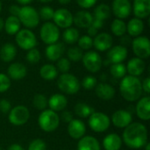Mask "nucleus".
Listing matches in <instances>:
<instances>
[{
	"instance_id": "obj_1",
	"label": "nucleus",
	"mask_w": 150,
	"mask_h": 150,
	"mask_svg": "<svg viewBox=\"0 0 150 150\" xmlns=\"http://www.w3.org/2000/svg\"><path fill=\"white\" fill-rule=\"evenodd\" d=\"M121 139L122 142L130 149H142L149 142L148 129L142 123L132 122L124 129Z\"/></svg>"
},
{
	"instance_id": "obj_2",
	"label": "nucleus",
	"mask_w": 150,
	"mask_h": 150,
	"mask_svg": "<svg viewBox=\"0 0 150 150\" xmlns=\"http://www.w3.org/2000/svg\"><path fill=\"white\" fill-rule=\"evenodd\" d=\"M120 91L125 100L128 102L138 101L142 94V82L137 76H125L120 81Z\"/></svg>"
},
{
	"instance_id": "obj_3",
	"label": "nucleus",
	"mask_w": 150,
	"mask_h": 150,
	"mask_svg": "<svg viewBox=\"0 0 150 150\" xmlns=\"http://www.w3.org/2000/svg\"><path fill=\"white\" fill-rule=\"evenodd\" d=\"M38 124L40 129L47 133H52L55 131L60 125V117L57 112L46 109L41 111L38 118Z\"/></svg>"
},
{
	"instance_id": "obj_4",
	"label": "nucleus",
	"mask_w": 150,
	"mask_h": 150,
	"mask_svg": "<svg viewBox=\"0 0 150 150\" xmlns=\"http://www.w3.org/2000/svg\"><path fill=\"white\" fill-rule=\"evenodd\" d=\"M57 86L59 90L68 95L76 94L81 88L78 78L69 73L62 74L57 80Z\"/></svg>"
},
{
	"instance_id": "obj_5",
	"label": "nucleus",
	"mask_w": 150,
	"mask_h": 150,
	"mask_svg": "<svg viewBox=\"0 0 150 150\" xmlns=\"http://www.w3.org/2000/svg\"><path fill=\"white\" fill-rule=\"evenodd\" d=\"M88 124L90 128L95 133H104L111 126V120L104 112H94L90 117L88 120Z\"/></svg>"
},
{
	"instance_id": "obj_6",
	"label": "nucleus",
	"mask_w": 150,
	"mask_h": 150,
	"mask_svg": "<svg viewBox=\"0 0 150 150\" xmlns=\"http://www.w3.org/2000/svg\"><path fill=\"white\" fill-rule=\"evenodd\" d=\"M18 18L21 24L27 28H35L40 23V16L38 11L31 6H23L20 8Z\"/></svg>"
},
{
	"instance_id": "obj_7",
	"label": "nucleus",
	"mask_w": 150,
	"mask_h": 150,
	"mask_svg": "<svg viewBox=\"0 0 150 150\" xmlns=\"http://www.w3.org/2000/svg\"><path fill=\"white\" fill-rule=\"evenodd\" d=\"M30 118V112L25 105H19L11 109L8 113L9 122L16 127L25 125Z\"/></svg>"
},
{
	"instance_id": "obj_8",
	"label": "nucleus",
	"mask_w": 150,
	"mask_h": 150,
	"mask_svg": "<svg viewBox=\"0 0 150 150\" xmlns=\"http://www.w3.org/2000/svg\"><path fill=\"white\" fill-rule=\"evenodd\" d=\"M16 42L18 46L23 50H30L34 48L37 45V39L35 34L28 28L21 29L16 33Z\"/></svg>"
},
{
	"instance_id": "obj_9",
	"label": "nucleus",
	"mask_w": 150,
	"mask_h": 150,
	"mask_svg": "<svg viewBox=\"0 0 150 150\" xmlns=\"http://www.w3.org/2000/svg\"><path fill=\"white\" fill-rule=\"evenodd\" d=\"M40 39L45 44L50 45L58 41L60 38L59 27L52 22H45L40 28Z\"/></svg>"
},
{
	"instance_id": "obj_10",
	"label": "nucleus",
	"mask_w": 150,
	"mask_h": 150,
	"mask_svg": "<svg viewBox=\"0 0 150 150\" xmlns=\"http://www.w3.org/2000/svg\"><path fill=\"white\" fill-rule=\"evenodd\" d=\"M82 61L84 68L91 73L98 72L103 65V60L100 54L95 51H88L83 54Z\"/></svg>"
},
{
	"instance_id": "obj_11",
	"label": "nucleus",
	"mask_w": 150,
	"mask_h": 150,
	"mask_svg": "<svg viewBox=\"0 0 150 150\" xmlns=\"http://www.w3.org/2000/svg\"><path fill=\"white\" fill-rule=\"evenodd\" d=\"M132 47L136 57L147 59L150 55V41L148 37L138 36L132 41Z\"/></svg>"
},
{
	"instance_id": "obj_12",
	"label": "nucleus",
	"mask_w": 150,
	"mask_h": 150,
	"mask_svg": "<svg viewBox=\"0 0 150 150\" xmlns=\"http://www.w3.org/2000/svg\"><path fill=\"white\" fill-rule=\"evenodd\" d=\"M53 19L54 25L61 28L66 29L68 27H70L73 24V15L66 8H60L54 11Z\"/></svg>"
},
{
	"instance_id": "obj_13",
	"label": "nucleus",
	"mask_w": 150,
	"mask_h": 150,
	"mask_svg": "<svg viewBox=\"0 0 150 150\" xmlns=\"http://www.w3.org/2000/svg\"><path fill=\"white\" fill-rule=\"evenodd\" d=\"M111 123L118 128H126L128 125L133 122V116L129 111L118 110L112 113Z\"/></svg>"
},
{
	"instance_id": "obj_14",
	"label": "nucleus",
	"mask_w": 150,
	"mask_h": 150,
	"mask_svg": "<svg viewBox=\"0 0 150 150\" xmlns=\"http://www.w3.org/2000/svg\"><path fill=\"white\" fill-rule=\"evenodd\" d=\"M112 11L118 18H127L131 14L132 5L129 0H113Z\"/></svg>"
},
{
	"instance_id": "obj_15",
	"label": "nucleus",
	"mask_w": 150,
	"mask_h": 150,
	"mask_svg": "<svg viewBox=\"0 0 150 150\" xmlns=\"http://www.w3.org/2000/svg\"><path fill=\"white\" fill-rule=\"evenodd\" d=\"M127 48L122 45H118L111 47L107 53V60L110 63H122L127 57Z\"/></svg>"
},
{
	"instance_id": "obj_16",
	"label": "nucleus",
	"mask_w": 150,
	"mask_h": 150,
	"mask_svg": "<svg viewBox=\"0 0 150 150\" xmlns=\"http://www.w3.org/2000/svg\"><path fill=\"white\" fill-rule=\"evenodd\" d=\"M86 126L83 121L79 119H73L69 123H68V134L75 140H80L85 135Z\"/></svg>"
},
{
	"instance_id": "obj_17",
	"label": "nucleus",
	"mask_w": 150,
	"mask_h": 150,
	"mask_svg": "<svg viewBox=\"0 0 150 150\" xmlns=\"http://www.w3.org/2000/svg\"><path fill=\"white\" fill-rule=\"evenodd\" d=\"M135 112L137 117L144 121H148L150 119V98L149 96L140 98L135 107Z\"/></svg>"
},
{
	"instance_id": "obj_18",
	"label": "nucleus",
	"mask_w": 150,
	"mask_h": 150,
	"mask_svg": "<svg viewBox=\"0 0 150 150\" xmlns=\"http://www.w3.org/2000/svg\"><path fill=\"white\" fill-rule=\"evenodd\" d=\"M112 37L107 33H98L93 40V46L98 51L104 52L112 47Z\"/></svg>"
},
{
	"instance_id": "obj_19",
	"label": "nucleus",
	"mask_w": 150,
	"mask_h": 150,
	"mask_svg": "<svg viewBox=\"0 0 150 150\" xmlns=\"http://www.w3.org/2000/svg\"><path fill=\"white\" fill-rule=\"evenodd\" d=\"M68 105V99L63 94L55 93L47 99V106L50 110L57 112L64 111Z\"/></svg>"
},
{
	"instance_id": "obj_20",
	"label": "nucleus",
	"mask_w": 150,
	"mask_h": 150,
	"mask_svg": "<svg viewBox=\"0 0 150 150\" xmlns=\"http://www.w3.org/2000/svg\"><path fill=\"white\" fill-rule=\"evenodd\" d=\"M7 74L10 79L18 81L25 77L27 74V69L24 64L20 62H13L8 67Z\"/></svg>"
},
{
	"instance_id": "obj_21",
	"label": "nucleus",
	"mask_w": 150,
	"mask_h": 150,
	"mask_svg": "<svg viewBox=\"0 0 150 150\" xmlns=\"http://www.w3.org/2000/svg\"><path fill=\"white\" fill-rule=\"evenodd\" d=\"M145 67L146 65H145L144 61L138 57H134L129 60V62H127V65L126 66L127 72L129 73V76H137V77L144 72Z\"/></svg>"
},
{
	"instance_id": "obj_22",
	"label": "nucleus",
	"mask_w": 150,
	"mask_h": 150,
	"mask_svg": "<svg viewBox=\"0 0 150 150\" xmlns=\"http://www.w3.org/2000/svg\"><path fill=\"white\" fill-rule=\"evenodd\" d=\"M133 11L135 17L140 19L149 17L150 14V0H134Z\"/></svg>"
},
{
	"instance_id": "obj_23",
	"label": "nucleus",
	"mask_w": 150,
	"mask_h": 150,
	"mask_svg": "<svg viewBox=\"0 0 150 150\" xmlns=\"http://www.w3.org/2000/svg\"><path fill=\"white\" fill-rule=\"evenodd\" d=\"M65 47L62 42H55L54 44H50L46 48V56L51 62H56L60 58H62L64 54Z\"/></svg>"
},
{
	"instance_id": "obj_24",
	"label": "nucleus",
	"mask_w": 150,
	"mask_h": 150,
	"mask_svg": "<svg viewBox=\"0 0 150 150\" xmlns=\"http://www.w3.org/2000/svg\"><path fill=\"white\" fill-rule=\"evenodd\" d=\"M97 97L102 100H111L115 96V89L106 83H100L95 87Z\"/></svg>"
},
{
	"instance_id": "obj_25",
	"label": "nucleus",
	"mask_w": 150,
	"mask_h": 150,
	"mask_svg": "<svg viewBox=\"0 0 150 150\" xmlns=\"http://www.w3.org/2000/svg\"><path fill=\"white\" fill-rule=\"evenodd\" d=\"M93 16L87 11H79L73 17V23L80 28H88L92 22Z\"/></svg>"
},
{
	"instance_id": "obj_26",
	"label": "nucleus",
	"mask_w": 150,
	"mask_h": 150,
	"mask_svg": "<svg viewBox=\"0 0 150 150\" xmlns=\"http://www.w3.org/2000/svg\"><path fill=\"white\" fill-rule=\"evenodd\" d=\"M77 150H101V146L95 137L84 135L77 143Z\"/></svg>"
},
{
	"instance_id": "obj_27",
	"label": "nucleus",
	"mask_w": 150,
	"mask_h": 150,
	"mask_svg": "<svg viewBox=\"0 0 150 150\" xmlns=\"http://www.w3.org/2000/svg\"><path fill=\"white\" fill-rule=\"evenodd\" d=\"M122 142V139L118 134H109L103 140V148L105 150H120Z\"/></svg>"
},
{
	"instance_id": "obj_28",
	"label": "nucleus",
	"mask_w": 150,
	"mask_h": 150,
	"mask_svg": "<svg viewBox=\"0 0 150 150\" xmlns=\"http://www.w3.org/2000/svg\"><path fill=\"white\" fill-rule=\"evenodd\" d=\"M144 30V23L138 18H132L127 25V32L130 36L138 37Z\"/></svg>"
},
{
	"instance_id": "obj_29",
	"label": "nucleus",
	"mask_w": 150,
	"mask_h": 150,
	"mask_svg": "<svg viewBox=\"0 0 150 150\" xmlns=\"http://www.w3.org/2000/svg\"><path fill=\"white\" fill-rule=\"evenodd\" d=\"M16 54V47L11 43H5L0 49V59L4 62H10L13 61Z\"/></svg>"
},
{
	"instance_id": "obj_30",
	"label": "nucleus",
	"mask_w": 150,
	"mask_h": 150,
	"mask_svg": "<svg viewBox=\"0 0 150 150\" xmlns=\"http://www.w3.org/2000/svg\"><path fill=\"white\" fill-rule=\"evenodd\" d=\"M20 25H21V23L18 18L11 15L4 21V28L8 34L13 35V34H16L20 30Z\"/></svg>"
},
{
	"instance_id": "obj_31",
	"label": "nucleus",
	"mask_w": 150,
	"mask_h": 150,
	"mask_svg": "<svg viewBox=\"0 0 150 150\" xmlns=\"http://www.w3.org/2000/svg\"><path fill=\"white\" fill-rule=\"evenodd\" d=\"M40 76L47 81H51L58 76V70L52 64H45L40 69Z\"/></svg>"
},
{
	"instance_id": "obj_32",
	"label": "nucleus",
	"mask_w": 150,
	"mask_h": 150,
	"mask_svg": "<svg viewBox=\"0 0 150 150\" xmlns=\"http://www.w3.org/2000/svg\"><path fill=\"white\" fill-rule=\"evenodd\" d=\"M75 113L76 116L82 118V119H87L89 118L95 111L92 106H91L88 104L79 102L75 105Z\"/></svg>"
},
{
	"instance_id": "obj_33",
	"label": "nucleus",
	"mask_w": 150,
	"mask_h": 150,
	"mask_svg": "<svg viewBox=\"0 0 150 150\" xmlns=\"http://www.w3.org/2000/svg\"><path fill=\"white\" fill-rule=\"evenodd\" d=\"M62 37H63V40L67 44H74V43L77 42L80 35H79V32L76 28L70 26V27L66 28V30L63 32Z\"/></svg>"
},
{
	"instance_id": "obj_34",
	"label": "nucleus",
	"mask_w": 150,
	"mask_h": 150,
	"mask_svg": "<svg viewBox=\"0 0 150 150\" xmlns=\"http://www.w3.org/2000/svg\"><path fill=\"white\" fill-rule=\"evenodd\" d=\"M111 30L114 35L118 37H121L125 35L127 32V25L122 19L116 18L112 21L111 25Z\"/></svg>"
},
{
	"instance_id": "obj_35",
	"label": "nucleus",
	"mask_w": 150,
	"mask_h": 150,
	"mask_svg": "<svg viewBox=\"0 0 150 150\" xmlns=\"http://www.w3.org/2000/svg\"><path fill=\"white\" fill-rule=\"evenodd\" d=\"M111 15V8L106 4H98L94 10V18L104 20L108 18Z\"/></svg>"
},
{
	"instance_id": "obj_36",
	"label": "nucleus",
	"mask_w": 150,
	"mask_h": 150,
	"mask_svg": "<svg viewBox=\"0 0 150 150\" xmlns=\"http://www.w3.org/2000/svg\"><path fill=\"white\" fill-rule=\"evenodd\" d=\"M111 75L117 79H122L127 74V68L123 63H114L110 67Z\"/></svg>"
},
{
	"instance_id": "obj_37",
	"label": "nucleus",
	"mask_w": 150,
	"mask_h": 150,
	"mask_svg": "<svg viewBox=\"0 0 150 150\" xmlns=\"http://www.w3.org/2000/svg\"><path fill=\"white\" fill-rule=\"evenodd\" d=\"M33 105L35 109L39 111H44L47 107V98L43 94H36L33 98Z\"/></svg>"
},
{
	"instance_id": "obj_38",
	"label": "nucleus",
	"mask_w": 150,
	"mask_h": 150,
	"mask_svg": "<svg viewBox=\"0 0 150 150\" xmlns=\"http://www.w3.org/2000/svg\"><path fill=\"white\" fill-rule=\"evenodd\" d=\"M67 55H68V59L69 61L77 62L82 60L83 53V50L79 47H72L69 48V50L67 52Z\"/></svg>"
},
{
	"instance_id": "obj_39",
	"label": "nucleus",
	"mask_w": 150,
	"mask_h": 150,
	"mask_svg": "<svg viewBox=\"0 0 150 150\" xmlns=\"http://www.w3.org/2000/svg\"><path fill=\"white\" fill-rule=\"evenodd\" d=\"M77 43L78 47L82 50H89L93 46V39L88 35H83L82 37H79Z\"/></svg>"
},
{
	"instance_id": "obj_40",
	"label": "nucleus",
	"mask_w": 150,
	"mask_h": 150,
	"mask_svg": "<svg viewBox=\"0 0 150 150\" xmlns=\"http://www.w3.org/2000/svg\"><path fill=\"white\" fill-rule=\"evenodd\" d=\"M70 61L68 58H64L62 57L57 61L56 63V69L58 71H60L61 73L64 74V73H68L70 69Z\"/></svg>"
},
{
	"instance_id": "obj_41",
	"label": "nucleus",
	"mask_w": 150,
	"mask_h": 150,
	"mask_svg": "<svg viewBox=\"0 0 150 150\" xmlns=\"http://www.w3.org/2000/svg\"><path fill=\"white\" fill-rule=\"evenodd\" d=\"M40 53L37 48H32L28 50L26 54V61L31 64H36L40 60Z\"/></svg>"
},
{
	"instance_id": "obj_42",
	"label": "nucleus",
	"mask_w": 150,
	"mask_h": 150,
	"mask_svg": "<svg viewBox=\"0 0 150 150\" xmlns=\"http://www.w3.org/2000/svg\"><path fill=\"white\" fill-rule=\"evenodd\" d=\"M97 84H98L97 78L92 76H87L83 77V79L82 81V87L84 90H88V91L95 89Z\"/></svg>"
},
{
	"instance_id": "obj_43",
	"label": "nucleus",
	"mask_w": 150,
	"mask_h": 150,
	"mask_svg": "<svg viewBox=\"0 0 150 150\" xmlns=\"http://www.w3.org/2000/svg\"><path fill=\"white\" fill-rule=\"evenodd\" d=\"M27 150H47V144L42 139H34L29 143Z\"/></svg>"
},
{
	"instance_id": "obj_44",
	"label": "nucleus",
	"mask_w": 150,
	"mask_h": 150,
	"mask_svg": "<svg viewBox=\"0 0 150 150\" xmlns=\"http://www.w3.org/2000/svg\"><path fill=\"white\" fill-rule=\"evenodd\" d=\"M11 79L10 77L3 73H0V93L7 91L11 87Z\"/></svg>"
},
{
	"instance_id": "obj_45",
	"label": "nucleus",
	"mask_w": 150,
	"mask_h": 150,
	"mask_svg": "<svg viewBox=\"0 0 150 150\" xmlns=\"http://www.w3.org/2000/svg\"><path fill=\"white\" fill-rule=\"evenodd\" d=\"M54 11L51 8V7H48V6H44L42 7L40 10V12H39V16L40 18H41L43 20H50L53 18V16H54Z\"/></svg>"
},
{
	"instance_id": "obj_46",
	"label": "nucleus",
	"mask_w": 150,
	"mask_h": 150,
	"mask_svg": "<svg viewBox=\"0 0 150 150\" xmlns=\"http://www.w3.org/2000/svg\"><path fill=\"white\" fill-rule=\"evenodd\" d=\"M11 109V105L9 102V100L5 99V98H2L0 99V112L2 113H9V112Z\"/></svg>"
},
{
	"instance_id": "obj_47",
	"label": "nucleus",
	"mask_w": 150,
	"mask_h": 150,
	"mask_svg": "<svg viewBox=\"0 0 150 150\" xmlns=\"http://www.w3.org/2000/svg\"><path fill=\"white\" fill-rule=\"evenodd\" d=\"M98 0H76V3L78 4V5L83 9H88L92 7Z\"/></svg>"
},
{
	"instance_id": "obj_48",
	"label": "nucleus",
	"mask_w": 150,
	"mask_h": 150,
	"mask_svg": "<svg viewBox=\"0 0 150 150\" xmlns=\"http://www.w3.org/2000/svg\"><path fill=\"white\" fill-rule=\"evenodd\" d=\"M73 113L69 111H63L62 113V120L65 123H69L73 120Z\"/></svg>"
},
{
	"instance_id": "obj_49",
	"label": "nucleus",
	"mask_w": 150,
	"mask_h": 150,
	"mask_svg": "<svg viewBox=\"0 0 150 150\" xmlns=\"http://www.w3.org/2000/svg\"><path fill=\"white\" fill-rule=\"evenodd\" d=\"M142 91H144L146 94L150 93V77H146L143 82L142 83Z\"/></svg>"
},
{
	"instance_id": "obj_50",
	"label": "nucleus",
	"mask_w": 150,
	"mask_h": 150,
	"mask_svg": "<svg viewBox=\"0 0 150 150\" xmlns=\"http://www.w3.org/2000/svg\"><path fill=\"white\" fill-rule=\"evenodd\" d=\"M93 27H95L96 29H100L104 26V20H101L99 18H94L93 17V19H92V22H91V25Z\"/></svg>"
},
{
	"instance_id": "obj_51",
	"label": "nucleus",
	"mask_w": 150,
	"mask_h": 150,
	"mask_svg": "<svg viewBox=\"0 0 150 150\" xmlns=\"http://www.w3.org/2000/svg\"><path fill=\"white\" fill-rule=\"evenodd\" d=\"M19 11H20V7H18V6L16 5V4H12V5H11L10 8H9V11H10V13L11 14V16L18 17V13H19Z\"/></svg>"
},
{
	"instance_id": "obj_52",
	"label": "nucleus",
	"mask_w": 150,
	"mask_h": 150,
	"mask_svg": "<svg viewBox=\"0 0 150 150\" xmlns=\"http://www.w3.org/2000/svg\"><path fill=\"white\" fill-rule=\"evenodd\" d=\"M87 33H88V36H90V37H95L97 34H98V29H96L95 27H93L92 25H90L88 28H87Z\"/></svg>"
},
{
	"instance_id": "obj_53",
	"label": "nucleus",
	"mask_w": 150,
	"mask_h": 150,
	"mask_svg": "<svg viewBox=\"0 0 150 150\" xmlns=\"http://www.w3.org/2000/svg\"><path fill=\"white\" fill-rule=\"evenodd\" d=\"M7 150H25V149H24V148H23L21 145H19V144H18V143H13V144H11V145H10V146L8 147V149Z\"/></svg>"
},
{
	"instance_id": "obj_54",
	"label": "nucleus",
	"mask_w": 150,
	"mask_h": 150,
	"mask_svg": "<svg viewBox=\"0 0 150 150\" xmlns=\"http://www.w3.org/2000/svg\"><path fill=\"white\" fill-rule=\"evenodd\" d=\"M19 4H22V5H26L30 3H32L33 0H16Z\"/></svg>"
},
{
	"instance_id": "obj_55",
	"label": "nucleus",
	"mask_w": 150,
	"mask_h": 150,
	"mask_svg": "<svg viewBox=\"0 0 150 150\" xmlns=\"http://www.w3.org/2000/svg\"><path fill=\"white\" fill-rule=\"evenodd\" d=\"M58 2L62 4H68L69 3L71 2V0H58Z\"/></svg>"
},
{
	"instance_id": "obj_56",
	"label": "nucleus",
	"mask_w": 150,
	"mask_h": 150,
	"mask_svg": "<svg viewBox=\"0 0 150 150\" xmlns=\"http://www.w3.org/2000/svg\"><path fill=\"white\" fill-rule=\"evenodd\" d=\"M4 19L0 17V31H1V30H3V28H4Z\"/></svg>"
},
{
	"instance_id": "obj_57",
	"label": "nucleus",
	"mask_w": 150,
	"mask_h": 150,
	"mask_svg": "<svg viewBox=\"0 0 150 150\" xmlns=\"http://www.w3.org/2000/svg\"><path fill=\"white\" fill-rule=\"evenodd\" d=\"M143 148H144V149H145V150H150L149 142H148V143H147V144H146V145H145V146H144Z\"/></svg>"
},
{
	"instance_id": "obj_58",
	"label": "nucleus",
	"mask_w": 150,
	"mask_h": 150,
	"mask_svg": "<svg viewBox=\"0 0 150 150\" xmlns=\"http://www.w3.org/2000/svg\"><path fill=\"white\" fill-rule=\"evenodd\" d=\"M41 3H49V2H52L53 0H40Z\"/></svg>"
},
{
	"instance_id": "obj_59",
	"label": "nucleus",
	"mask_w": 150,
	"mask_h": 150,
	"mask_svg": "<svg viewBox=\"0 0 150 150\" xmlns=\"http://www.w3.org/2000/svg\"><path fill=\"white\" fill-rule=\"evenodd\" d=\"M1 9H2V4H1V1H0V11H1Z\"/></svg>"
},
{
	"instance_id": "obj_60",
	"label": "nucleus",
	"mask_w": 150,
	"mask_h": 150,
	"mask_svg": "<svg viewBox=\"0 0 150 150\" xmlns=\"http://www.w3.org/2000/svg\"><path fill=\"white\" fill-rule=\"evenodd\" d=\"M0 150H2V149H1V147H0Z\"/></svg>"
}]
</instances>
